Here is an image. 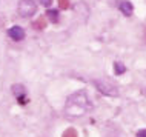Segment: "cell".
<instances>
[{"label": "cell", "mask_w": 146, "mask_h": 137, "mask_svg": "<svg viewBox=\"0 0 146 137\" xmlns=\"http://www.w3.org/2000/svg\"><path fill=\"white\" fill-rule=\"evenodd\" d=\"M91 108H92V103H91L88 92L85 89H80L68 97L65 105V114L68 117H82L91 111Z\"/></svg>", "instance_id": "obj_1"}, {"label": "cell", "mask_w": 146, "mask_h": 137, "mask_svg": "<svg viewBox=\"0 0 146 137\" xmlns=\"http://www.w3.org/2000/svg\"><path fill=\"white\" fill-rule=\"evenodd\" d=\"M92 83L105 96H109V97L118 96V86H117L115 82H112L111 79H96Z\"/></svg>", "instance_id": "obj_2"}, {"label": "cell", "mask_w": 146, "mask_h": 137, "mask_svg": "<svg viewBox=\"0 0 146 137\" xmlns=\"http://www.w3.org/2000/svg\"><path fill=\"white\" fill-rule=\"evenodd\" d=\"M19 14H20V17H33L35 14V11H37V5H35L34 0H20L19 2V8H17Z\"/></svg>", "instance_id": "obj_3"}, {"label": "cell", "mask_w": 146, "mask_h": 137, "mask_svg": "<svg viewBox=\"0 0 146 137\" xmlns=\"http://www.w3.org/2000/svg\"><path fill=\"white\" fill-rule=\"evenodd\" d=\"M8 36L15 42H20L25 39V31H23L22 26H13V28L8 29Z\"/></svg>", "instance_id": "obj_4"}, {"label": "cell", "mask_w": 146, "mask_h": 137, "mask_svg": "<svg viewBox=\"0 0 146 137\" xmlns=\"http://www.w3.org/2000/svg\"><path fill=\"white\" fill-rule=\"evenodd\" d=\"M13 94L19 99L20 103H26L25 97H23L25 96V86H23V85H13Z\"/></svg>", "instance_id": "obj_5"}, {"label": "cell", "mask_w": 146, "mask_h": 137, "mask_svg": "<svg viewBox=\"0 0 146 137\" xmlns=\"http://www.w3.org/2000/svg\"><path fill=\"white\" fill-rule=\"evenodd\" d=\"M118 8H120V11L123 13L125 15H132V3L128 2V0H123V2L118 3Z\"/></svg>", "instance_id": "obj_6"}, {"label": "cell", "mask_w": 146, "mask_h": 137, "mask_svg": "<svg viewBox=\"0 0 146 137\" xmlns=\"http://www.w3.org/2000/svg\"><path fill=\"white\" fill-rule=\"evenodd\" d=\"M46 15H48V19L52 23H57L58 22V11L57 9H49L48 13H46Z\"/></svg>", "instance_id": "obj_7"}, {"label": "cell", "mask_w": 146, "mask_h": 137, "mask_svg": "<svg viewBox=\"0 0 146 137\" xmlns=\"http://www.w3.org/2000/svg\"><path fill=\"white\" fill-rule=\"evenodd\" d=\"M114 69H115V74L117 76H120V74H123L126 71V66L123 63H120V62H117L115 65H114Z\"/></svg>", "instance_id": "obj_8"}, {"label": "cell", "mask_w": 146, "mask_h": 137, "mask_svg": "<svg viewBox=\"0 0 146 137\" xmlns=\"http://www.w3.org/2000/svg\"><path fill=\"white\" fill-rule=\"evenodd\" d=\"M38 2H40L43 6H51V3H52V0H38Z\"/></svg>", "instance_id": "obj_9"}, {"label": "cell", "mask_w": 146, "mask_h": 137, "mask_svg": "<svg viewBox=\"0 0 146 137\" xmlns=\"http://www.w3.org/2000/svg\"><path fill=\"white\" fill-rule=\"evenodd\" d=\"M137 137H146V131H139L137 132Z\"/></svg>", "instance_id": "obj_10"}]
</instances>
